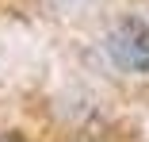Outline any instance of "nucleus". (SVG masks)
<instances>
[{"instance_id":"obj_1","label":"nucleus","mask_w":149,"mask_h":142,"mask_svg":"<svg viewBox=\"0 0 149 142\" xmlns=\"http://www.w3.org/2000/svg\"><path fill=\"white\" fill-rule=\"evenodd\" d=\"M107 54L130 73L149 77V23L145 19H123L107 35Z\"/></svg>"}]
</instances>
